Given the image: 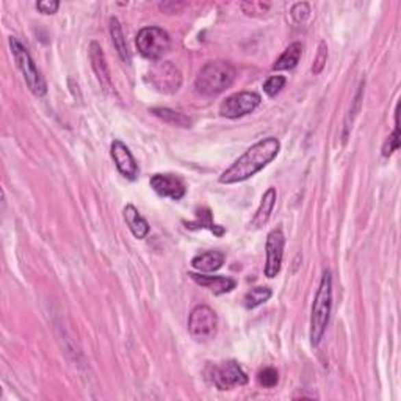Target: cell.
<instances>
[{"label": "cell", "mask_w": 401, "mask_h": 401, "mask_svg": "<svg viewBox=\"0 0 401 401\" xmlns=\"http://www.w3.org/2000/svg\"><path fill=\"white\" fill-rule=\"evenodd\" d=\"M281 151V143L278 138L268 137L253 144L245 154L232 164L227 170L220 176L218 182L223 185H232V183L245 182L253 176H256L259 171H262L265 166L278 157Z\"/></svg>", "instance_id": "cell-1"}, {"label": "cell", "mask_w": 401, "mask_h": 401, "mask_svg": "<svg viewBox=\"0 0 401 401\" xmlns=\"http://www.w3.org/2000/svg\"><path fill=\"white\" fill-rule=\"evenodd\" d=\"M237 71L229 62L215 60L200 68L194 80V90L204 97H214L226 91L234 83Z\"/></svg>", "instance_id": "cell-2"}, {"label": "cell", "mask_w": 401, "mask_h": 401, "mask_svg": "<svg viewBox=\"0 0 401 401\" xmlns=\"http://www.w3.org/2000/svg\"><path fill=\"white\" fill-rule=\"evenodd\" d=\"M331 307H333V276L329 270H324L320 281L318 290L315 294L312 306L311 315V344L312 346H318L322 342L324 333H326Z\"/></svg>", "instance_id": "cell-3"}, {"label": "cell", "mask_w": 401, "mask_h": 401, "mask_svg": "<svg viewBox=\"0 0 401 401\" xmlns=\"http://www.w3.org/2000/svg\"><path fill=\"white\" fill-rule=\"evenodd\" d=\"M10 47H12V53L14 57V62L18 64L19 71L23 73L25 83L29 85L31 93L38 97H42L47 93L46 80L42 77L41 73L38 71L36 64L31 60L29 51L16 36H10Z\"/></svg>", "instance_id": "cell-4"}, {"label": "cell", "mask_w": 401, "mask_h": 401, "mask_svg": "<svg viewBox=\"0 0 401 401\" xmlns=\"http://www.w3.org/2000/svg\"><path fill=\"white\" fill-rule=\"evenodd\" d=\"M138 52L148 60H160L171 47V38L160 27H144L135 40Z\"/></svg>", "instance_id": "cell-5"}, {"label": "cell", "mask_w": 401, "mask_h": 401, "mask_svg": "<svg viewBox=\"0 0 401 401\" xmlns=\"http://www.w3.org/2000/svg\"><path fill=\"white\" fill-rule=\"evenodd\" d=\"M218 331V315L209 306H196L188 317V333L198 342L214 339Z\"/></svg>", "instance_id": "cell-6"}, {"label": "cell", "mask_w": 401, "mask_h": 401, "mask_svg": "<svg viewBox=\"0 0 401 401\" xmlns=\"http://www.w3.org/2000/svg\"><path fill=\"white\" fill-rule=\"evenodd\" d=\"M148 80L159 93L174 94L182 86V74L171 62H157L148 69Z\"/></svg>", "instance_id": "cell-7"}, {"label": "cell", "mask_w": 401, "mask_h": 401, "mask_svg": "<svg viewBox=\"0 0 401 401\" xmlns=\"http://www.w3.org/2000/svg\"><path fill=\"white\" fill-rule=\"evenodd\" d=\"M260 96L253 91H240L235 93L221 102L220 105V115L223 118L237 119L242 116H246L253 113L260 105Z\"/></svg>", "instance_id": "cell-8"}, {"label": "cell", "mask_w": 401, "mask_h": 401, "mask_svg": "<svg viewBox=\"0 0 401 401\" xmlns=\"http://www.w3.org/2000/svg\"><path fill=\"white\" fill-rule=\"evenodd\" d=\"M212 381L216 389L231 390L245 386L248 383V375L235 361H226L212 368Z\"/></svg>", "instance_id": "cell-9"}, {"label": "cell", "mask_w": 401, "mask_h": 401, "mask_svg": "<svg viewBox=\"0 0 401 401\" xmlns=\"http://www.w3.org/2000/svg\"><path fill=\"white\" fill-rule=\"evenodd\" d=\"M284 232L281 229H274L270 232L267 235V243H265V249H267V262H265L263 272L267 278H276V276L279 274L284 257Z\"/></svg>", "instance_id": "cell-10"}, {"label": "cell", "mask_w": 401, "mask_h": 401, "mask_svg": "<svg viewBox=\"0 0 401 401\" xmlns=\"http://www.w3.org/2000/svg\"><path fill=\"white\" fill-rule=\"evenodd\" d=\"M151 187L161 198L179 200L185 196L187 187L182 179L172 174H154L151 177Z\"/></svg>", "instance_id": "cell-11"}, {"label": "cell", "mask_w": 401, "mask_h": 401, "mask_svg": "<svg viewBox=\"0 0 401 401\" xmlns=\"http://www.w3.org/2000/svg\"><path fill=\"white\" fill-rule=\"evenodd\" d=\"M110 153L118 171L121 172L124 177H127L129 181H135L138 176V165L127 146L122 142H119V140H115V142L112 143Z\"/></svg>", "instance_id": "cell-12"}, {"label": "cell", "mask_w": 401, "mask_h": 401, "mask_svg": "<svg viewBox=\"0 0 401 401\" xmlns=\"http://www.w3.org/2000/svg\"><path fill=\"white\" fill-rule=\"evenodd\" d=\"M90 60H91V66H93L94 69L96 77L97 80H99V83L102 88H104V91H107V93L110 94L115 93V85H113L112 82L110 69H108L104 51H102V47L97 44L96 41H91L90 44Z\"/></svg>", "instance_id": "cell-13"}, {"label": "cell", "mask_w": 401, "mask_h": 401, "mask_svg": "<svg viewBox=\"0 0 401 401\" xmlns=\"http://www.w3.org/2000/svg\"><path fill=\"white\" fill-rule=\"evenodd\" d=\"M190 276H192L194 283L204 287V289H209L214 295L229 294L237 287L235 281L232 278H226V276H204L196 273H190Z\"/></svg>", "instance_id": "cell-14"}, {"label": "cell", "mask_w": 401, "mask_h": 401, "mask_svg": "<svg viewBox=\"0 0 401 401\" xmlns=\"http://www.w3.org/2000/svg\"><path fill=\"white\" fill-rule=\"evenodd\" d=\"M226 256L221 251H205L194 256L192 267L200 273H214L223 267Z\"/></svg>", "instance_id": "cell-15"}, {"label": "cell", "mask_w": 401, "mask_h": 401, "mask_svg": "<svg viewBox=\"0 0 401 401\" xmlns=\"http://www.w3.org/2000/svg\"><path fill=\"white\" fill-rule=\"evenodd\" d=\"M276 198H278V193H276V188L273 187H270L267 192L263 193L257 212L251 220V226L254 227V229H260V227L268 223L270 216H272L273 209L276 205Z\"/></svg>", "instance_id": "cell-16"}, {"label": "cell", "mask_w": 401, "mask_h": 401, "mask_svg": "<svg viewBox=\"0 0 401 401\" xmlns=\"http://www.w3.org/2000/svg\"><path fill=\"white\" fill-rule=\"evenodd\" d=\"M124 221H126V224L129 226L130 232H132L133 237L137 238H144L146 235L149 234L151 227L148 224V221H146L140 212L137 210V207L132 204L126 205V209H124Z\"/></svg>", "instance_id": "cell-17"}, {"label": "cell", "mask_w": 401, "mask_h": 401, "mask_svg": "<svg viewBox=\"0 0 401 401\" xmlns=\"http://www.w3.org/2000/svg\"><path fill=\"white\" fill-rule=\"evenodd\" d=\"M302 55V44L301 42H292V44L285 49L278 60L273 64V71H289L294 69L300 58Z\"/></svg>", "instance_id": "cell-18"}, {"label": "cell", "mask_w": 401, "mask_h": 401, "mask_svg": "<svg viewBox=\"0 0 401 401\" xmlns=\"http://www.w3.org/2000/svg\"><path fill=\"white\" fill-rule=\"evenodd\" d=\"M185 224L188 229H209L210 232H214V234L218 237H221L226 232L223 227L214 223L212 212H210L209 209L196 210V220L190 221V223H185Z\"/></svg>", "instance_id": "cell-19"}, {"label": "cell", "mask_w": 401, "mask_h": 401, "mask_svg": "<svg viewBox=\"0 0 401 401\" xmlns=\"http://www.w3.org/2000/svg\"><path fill=\"white\" fill-rule=\"evenodd\" d=\"M151 113H153V115H155L157 118H160L164 122L171 124V126H177V127H190V126H192V119L183 115V113H181V112L171 110V108L157 107V108H153V110H151Z\"/></svg>", "instance_id": "cell-20"}, {"label": "cell", "mask_w": 401, "mask_h": 401, "mask_svg": "<svg viewBox=\"0 0 401 401\" xmlns=\"http://www.w3.org/2000/svg\"><path fill=\"white\" fill-rule=\"evenodd\" d=\"M110 35H112L113 46H115L118 55L121 57L122 62L130 63V52L126 44V38H124L122 27L116 18H110Z\"/></svg>", "instance_id": "cell-21"}, {"label": "cell", "mask_w": 401, "mask_h": 401, "mask_svg": "<svg viewBox=\"0 0 401 401\" xmlns=\"http://www.w3.org/2000/svg\"><path fill=\"white\" fill-rule=\"evenodd\" d=\"M272 298V289L268 287H254L245 295V307L246 309H256L262 306L263 302H267Z\"/></svg>", "instance_id": "cell-22"}, {"label": "cell", "mask_w": 401, "mask_h": 401, "mask_svg": "<svg viewBox=\"0 0 401 401\" xmlns=\"http://www.w3.org/2000/svg\"><path fill=\"white\" fill-rule=\"evenodd\" d=\"M398 148H400V121H398V107H397V113H395V130L393 133L387 138L386 144H384L383 155L390 157Z\"/></svg>", "instance_id": "cell-23"}, {"label": "cell", "mask_w": 401, "mask_h": 401, "mask_svg": "<svg viewBox=\"0 0 401 401\" xmlns=\"http://www.w3.org/2000/svg\"><path fill=\"white\" fill-rule=\"evenodd\" d=\"M257 379H259L260 386H263L267 389H273V387L278 386V383H279V373H278V370H276V368L267 367V368H263V370L259 372Z\"/></svg>", "instance_id": "cell-24"}, {"label": "cell", "mask_w": 401, "mask_h": 401, "mask_svg": "<svg viewBox=\"0 0 401 401\" xmlns=\"http://www.w3.org/2000/svg\"><path fill=\"white\" fill-rule=\"evenodd\" d=\"M285 82H287V79L284 77V75H273V77H270L267 82L263 83V91L270 97H274L276 94L281 93V90L284 88Z\"/></svg>", "instance_id": "cell-25"}, {"label": "cell", "mask_w": 401, "mask_h": 401, "mask_svg": "<svg viewBox=\"0 0 401 401\" xmlns=\"http://www.w3.org/2000/svg\"><path fill=\"white\" fill-rule=\"evenodd\" d=\"M326 62H328V44H326V41H320L317 55H315V60H313V64H312V73L313 74L322 73Z\"/></svg>", "instance_id": "cell-26"}, {"label": "cell", "mask_w": 401, "mask_h": 401, "mask_svg": "<svg viewBox=\"0 0 401 401\" xmlns=\"http://www.w3.org/2000/svg\"><path fill=\"white\" fill-rule=\"evenodd\" d=\"M290 16L296 24H302L311 16V7H309L307 2H298L292 7Z\"/></svg>", "instance_id": "cell-27"}, {"label": "cell", "mask_w": 401, "mask_h": 401, "mask_svg": "<svg viewBox=\"0 0 401 401\" xmlns=\"http://www.w3.org/2000/svg\"><path fill=\"white\" fill-rule=\"evenodd\" d=\"M242 10L249 16H254L256 13H267L272 5L263 2H242Z\"/></svg>", "instance_id": "cell-28"}, {"label": "cell", "mask_w": 401, "mask_h": 401, "mask_svg": "<svg viewBox=\"0 0 401 401\" xmlns=\"http://www.w3.org/2000/svg\"><path fill=\"white\" fill-rule=\"evenodd\" d=\"M58 7H60V3L57 2V0H41V2L36 3L38 12H41L42 14L57 13Z\"/></svg>", "instance_id": "cell-29"}, {"label": "cell", "mask_w": 401, "mask_h": 401, "mask_svg": "<svg viewBox=\"0 0 401 401\" xmlns=\"http://www.w3.org/2000/svg\"><path fill=\"white\" fill-rule=\"evenodd\" d=\"M183 7H185V3H176V2H164V3H160V10H161V12H165L168 14L179 13Z\"/></svg>", "instance_id": "cell-30"}]
</instances>
